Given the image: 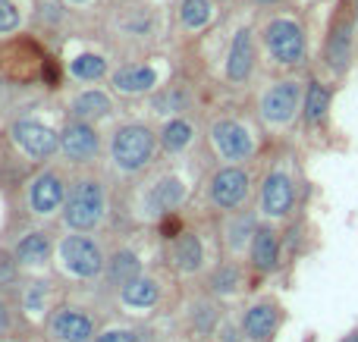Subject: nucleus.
<instances>
[{
  "label": "nucleus",
  "instance_id": "f257e3e1",
  "mask_svg": "<svg viewBox=\"0 0 358 342\" xmlns=\"http://www.w3.org/2000/svg\"><path fill=\"white\" fill-rule=\"evenodd\" d=\"M63 217L73 230H95L104 220V188L95 179H79L67 198Z\"/></svg>",
  "mask_w": 358,
  "mask_h": 342
},
{
  "label": "nucleus",
  "instance_id": "f03ea898",
  "mask_svg": "<svg viewBox=\"0 0 358 342\" xmlns=\"http://www.w3.org/2000/svg\"><path fill=\"white\" fill-rule=\"evenodd\" d=\"M110 154L119 170H142L154 157V135L145 126H123L113 135Z\"/></svg>",
  "mask_w": 358,
  "mask_h": 342
},
{
  "label": "nucleus",
  "instance_id": "7ed1b4c3",
  "mask_svg": "<svg viewBox=\"0 0 358 342\" xmlns=\"http://www.w3.org/2000/svg\"><path fill=\"white\" fill-rule=\"evenodd\" d=\"M60 260H63V267L69 270L73 276H97L104 270V258H101V248L85 236H69L60 242Z\"/></svg>",
  "mask_w": 358,
  "mask_h": 342
},
{
  "label": "nucleus",
  "instance_id": "20e7f679",
  "mask_svg": "<svg viewBox=\"0 0 358 342\" xmlns=\"http://www.w3.org/2000/svg\"><path fill=\"white\" fill-rule=\"evenodd\" d=\"M264 38H267L270 53H274L280 63H286V66H292V63H298V60L305 57V35H302V29H298L296 23H289V19L270 23Z\"/></svg>",
  "mask_w": 358,
  "mask_h": 342
},
{
  "label": "nucleus",
  "instance_id": "39448f33",
  "mask_svg": "<svg viewBox=\"0 0 358 342\" xmlns=\"http://www.w3.org/2000/svg\"><path fill=\"white\" fill-rule=\"evenodd\" d=\"M298 101H302V88L298 82H280L270 91H264L261 97V117L267 123H289L292 113L298 110Z\"/></svg>",
  "mask_w": 358,
  "mask_h": 342
},
{
  "label": "nucleus",
  "instance_id": "423d86ee",
  "mask_svg": "<svg viewBox=\"0 0 358 342\" xmlns=\"http://www.w3.org/2000/svg\"><path fill=\"white\" fill-rule=\"evenodd\" d=\"M13 138L19 148H25L32 157H51L60 148V135L51 132L47 126L35 123V119H23L13 126Z\"/></svg>",
  "mask_w": 358,
  "mask_h": 342
},
{
  "label": "nucleus",
  "instance_id": "0eeeda50",
  "mask_svg": "<svg viewBox=\"0 0 358 342\" xmlns=\"http://www.w3.org/2000/svg\"><path fill=\"white\" fill-rule=\"evenodd\" d=\"M211 138H214V148L230 160H242V157L252 154V132L242 123L224 119V123H217L211 129Z\"/></svg>",
  "mask_w": 358,
  "mask_h": 342
},
{
  "label": "nucleus",
  "instance_id": "6e6552de",
  "mask_svg": "<svg viewBox=\"0 0 358 342\" xmlns=\"http://www.w3.org/2000/svg\"><path fill=\"white\" fill-rule=\"evenodd\" d=\"M246 195H248V176L242 170H236V167L220 170L211 179V198L220 208H236V204L246 201Z\"/></svg>",
  "mask_w": 358,
  "mask_h": 342
},
{
  "label": "nucleus",
  "instance_id": "1a4fd4ad",
  "mask_svg": "<svg viewBox=\"0 0 358 342\" xmlns=\"http://www.w3.org/2000/svg\"><path fill=\"white\" fill-rule=\"evenodd\" d=\"M60 148H63V154H67L69 160L85 164V160H91V157L97 154V135H95V129L85 126V123H69V126L63 129V135H60Z\"/></svg>",
  "mask_w": 358,
  "mask_h": 342
},
{
  "label": "nucleus",
  "instance_id": "9d476101",
  "mask_svg": "<svg viewBox=\"0 0 358 342\" xmlns=\"http://www.w3.org/2000/svg\"><path fill=\"white\" fill-rule=\"evenodd\" d=\"M292 208V182L286 173H270L261 188V210L267 217H283Z\"/></svg>",
  "mask_w": 358,
  "mask_h": 342
},
{
  "label": "nucleus",
  "instance_id": "9b49d317",
  "mask_svg": "<svg viewBox=\"0 0 358 342\" xmlns=\"http://www.w3.org/2000/svg\"><path fill=\"white\" fill-rule=\"evenodd\" d=\"M254 66V47H252V32L248 29H239L236 38H232V47H230V60H226V75L232 82H246L252 75Z\"/></svg>",
  "mask_w": 358,
  "mask_h": 342
},
{
  "label": "nucleus",
  "instance_id": "f8f14e48",
  "mask_svg": "<svg viewBox=\"0 0 358 342\" xmlns=\"http://www.w3.org/2000/svg\"><path fill=\"white\" fill-rule=\"evenodd\" d=\"M53 336L63 342H88L95 336V323L85 317L82 311H73V308H63L53 317Z\"/></svg>",
  "mask_w": 358,
  "mask_h": 342
},
{
  "label": "nucleus",
  "instance_id": "ddd939ff",
  "mask_svg": "<svg viewBox=\"0 0 358 342\" xmlns=\"http://www.w3.org/2000/svg\"><path fill=\"white\" fill-rule=\"evenodd\" d=\"M29 201H32V210H35V214H51V210L60 208V201H63V182H60L53 173L38 176L32 192H29Z\"/></svg>",
  "mask_w": 358,
  "mask_h": 342
},
{
  "label": "nucleus",
  "instance_id": "4468645a",
  "mask_svg": "<svg viewBox=\"0 0 358 342\" xmlns=\"http://www.w3.org/2000/svg\"><path fill=\"white\" fill-rule=\"evenodd\" d=\"M242 330H246L248 339H267L270 333L276 330V308L270 305V302H261V305H254L252 311L246 314V320H242Z\"/></svg>",
  "mask_w": 358,
  "mask_h": 342
},
{
  "label": "nucleus",
  "instance_id": "2eb2a0df",
  "mask_svg": "<svg viewBox=\"0 0 358 342\" xmlns=\"http://www.w3.org/2000/svg\"><path fill=\"white\" fill-rule=\"evenodd\" d=\"M154 69L148 66H126V69H117L113 73V88L123 91V95H142L154 85Z\"/></svg>",
  "mask_w": 358,
  "mask_h": 342
},
{
  "label": "nucleus",
  "instance_id": "dca6fc26",
  "mask_svg": "<svg viewBox=\"0 0 358 342\" xmlns=\"http://www.w3.org/2000/svg\"><path fill=\"white\" fill-rule=\"evenodd\" d=\"M349 53H352V35H349V25H336L330 32V41H327V66L333 73H343L349 66Z\"/></svg>",
  "mask_w": 358,
  "mask_h": 342
},
{
  "label": "nucleus",
  "instance_id": "f3484780",
  "mask_svg": "<svg viewBox=\"0 0 358 342\" xmlns=\"http://www.w3.org/2000/svg\"><path fill=\"white\" fill-rule=\"evenodd\" d=\"M157 283L154 280H148V276H135V280H129L126 286H123V302L132 308H151L157 302Z\"/></svg>",
  "mask_w": 358,
  "mask_h": 342
},
{
  "label": "nucleus",
  "instance_id": "a211bd4d",
  "mask_svg": "<svg viewBox=\"0 0 358 342\" xmlns=\"http://www.w3.org/2000/svg\"><path fill=\"white\" fill-rule=\"evenodd\" d=\"M252 258L254 267L270 270L276 264V232L274 230H254V245H252Z\"/></svg>",
  "mask_w": 358,
  "mask_h": 342
},
{
  "label": "nucleus",
  "instance_id": "6ab92c4d",
  "mask_svg": "<svg viewBox=\"0 0 358 342\" xmlns=\"http://www.w3.org/2000/svg\"><path fill=\"white\" fill-rule=\"evenodd\" d=\"M47 254H51V242H47L45 232H32L16 248V258L23 260V264H45Z\"/></svg>",
  "mask_w": 358,
  "mask_h": 342
},
{
  "label": "nucleus",
  "instance_id": "aec40b11",
  "mask_svg": "<svg viewBox=\"0 0 358 342\" xmlns=\"http://www.w3.org/2000/svg\"><path fill=\"white\" fill-rule=\"evenodd\" d=\"M176 264L179 270H198L202 267V242L192 232H182L176 242Z\"/></svg>",
  "mask_w": 358,
  "mask_h": 342
},
{
  "label": "nucleus",
  "instance_id": "412c9836",
  "mask_svg": "<svg viewBox=\"0 0 358 342\" xmlns=\"http://www.w3.org/2000/svg\"><path fill=\"white\" fill-rule=\"evenodd\" d=\"M73 113L75 117H107L110 113V97L104 91H85V95L75 97Z\"/></svg>",
  "mask_w": 358,
  "mask_h": 342
},
{
  "label": "nucleus",
  "instance_id": "4be33fe9",
  "mask_svg": "<svg viewBox=\"0 0 358 342\" xmlns=\"http://www.w3.org/2000/svg\"><path fill=\"white\" fill-rule=\"evenodd\" d=\"M327 107H330V91L321 82H311L308 85V97H305V119L308 123H321Z\"/></svg>",
  "mask_w": 358,
  "mask_h": 342
},
{
  "label": "nucleus",
  "instance_id": "5701e85b",
  "mask_svg": "<svg viewBox=\"0 0 358 342\" xmlns=\"http://www.w3.org/2000/svg\"><path fill=\"white\" fill-rule=\"evenodd\" d=\"M139 276V258L132 252H117L110 258V280L119 286H126L129 280Z\"/></svg>",
  "mask_w": 358,
  "mask_h": 342
},
{
  "label": "nucleus",
  "instance_id": "b1692460",
  "mask_svg": "<svg viewBox=\"0 0 358 342\" xmlns=\"http://www.w3.org/2000/svg\"><path fill=\"white\" fill-rule=\"evenodd\" d=\"M160 142H164L167 151H182L189 142H192V126H189L186 119H173V123H167L164 126Z\"/></svg>",
  "mask_w": 358,
  "mask_h": 342
},
{
  "label": "nucleus",
  "instance_id": "393cba45",
  "mask_svg": "<svg viewBox=\"0 0 358 342\" xmlns=\"http://www.w3.org/2000/svg\"><path fill=\"white\" fill-rule=\"evenodd\" d=\"M179 16H182V25H186V29H202L211 19V0H182Z\"/></svg>",
  "mask_w": 358,
  "mask_h": 342
},
{
  "label": "nucleus",
  "instance_id": "a878e982",
  "mask_svg": "<svg viewBox=\"0 0 358 342\" xmlns=\"http://www.w3.org/2000/svg\"><path fill=\"white\" fill-rule=\"evenodd\" d=\"M104 69H107V63L101 57H95V53H82V57L73 60V75H75V79H85V82L101 79Z\"/></svg>",
  "mask_w": 358,
  "mask_h": 342
},
{
  "label": "nucleus",
  "instance_id": "bb28decb",
  "mask_svg": "<svg viewBox=\"0 0 358 342\" xmlns=\"http://www.w3.org/2000/svg\"><path fill=\"white\" fill-rule=\"evenodd\" d=\"M154 201L164 210L176 208L179 201H182V182H179V179H160V186L154 188Z\"/></svg>",
  "mask_w": 358,
  "mask_h": 342
},
{
  "label": "nucleus",
  "instance_id": "cd10ccee",
  "mask_svg": "<svg viewBox=\"0 0 358 342\" xmlns=\"http://www.w3.org/2000/svg\"><path fill=\"white\" fill-rule=\"evenodd\" d=\"M211 283H214L217 292H232V289H236V283H239V273L232 267H220L214 273V280H211Z\"/></svg>",
  "mask_w": 358,
  "mask_h": 342
},
{
  "label": "nucleus",
  "instance_id": "c85d7f7f",
  "mask_svg": "<svg viewBox=\"0 0 358 342\" xmlns=\"http://www.w3.org/2000/svg\"><path fill=\"white\" fill-rule=\"evenodd\" d=\"M19 29V10L10 0H0V32H13Z\"/></svg>",
  "mask_w": 358,
  "mask_h": 342
},
{
  "label": "nucleus",
  "instance_id": "c756f323",
  "mask_svg": "<svg viewBox=\"0 0 358 342\" xmlns=\"http://www.w3.org/2000/svg\"><path fill=\"white\" fill-rule=\"evenodd\" d=\"M97 342H139V336L132 330H107L97 336Z\"/></svg>",
  "mask_w": 358,
  "mask_h": 342
},
{
  "label": "nucleus",
  "instance_id": "7c9ffc66",
  "mask_svg": "<svg viewBox=\"0 0 358 342\" xmlns=\"http://www.w3.org/2000/svg\"><path fill=\"white\" fill-rule=\"evenodd\" d=\"M252 230V220H239L236 226H232V248H242V232Z\"/></svg>",
  "mask_w": 358,
  "mask_h": 342
},
{
  "label": "nucleus",
  "instance_id": "2f4dec72",
  "mask_svg": "<svg viewBox=\"0 0 358 342\" xmlns=\"http://www.w3.org/2000/svg\"><path fill=\"white\" fill-rule=\"evenodd\" d=\"M3 330H7V308L0 305V333H3Z\"/></svg>",
  "mask_w": 358,
  "mask_h": 342
},
{
  "label": "nucleus",
  "instance_id": "473e14b6",
  "mask_svg": "<svg viewBox=\"0 0 358 342\" xmlns=\"http://www.w3.org/2000/svg\"><path fill=\"white\" fill-rule=\"evenodd\" d=\"M224 342H236V333H232V330H226V333H224Z\"/></svg>",
  "mask_w": 358,
  "mask_h": 342
},
{
  "label": "nucleus",
  "instance_id": "72a5a7b5",
  "mask_svg": "<svg viewBox=\"0 0 358 342\" xmlns=\"http://www.w3.org/2000/svg\"><path fill=\"white\" fill-rule=\"evenodd\" d=\"M343 342H358V333H352V336H346Z\"/></svg>",
  "mask_w": 358,
  "mask_h": 342
},
{
  "label": "nucleus",
  "instance_id": "f704fd0d",
  "mask_svg": "<svg viewBox=\"0 0 358 342\" xmlns=\"http://www.w3.org/2000/svg\"><path fill=\"white\" fill-rule=\"evenodd\" d=\"M261 3H276V0H261Z\"/></svg>",
  "mask_w": 358,
  "mask_h": 342
},
{
  "label": "nucleus",
  "instance_id": "c9c22d12",
  "mask_svg": "<svg viewBox=\"0 0 358 342\" xmlns=\"http://www.w3.org/2000/svg\"><path fill=\"white\" fill-rule=\"evenodd\" d=\"M73 3H85V0H73Z\"/></svg>",
  "mask_w": 358,
  "mask_h": 342
}]
</instances>
